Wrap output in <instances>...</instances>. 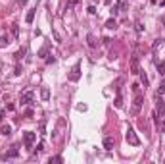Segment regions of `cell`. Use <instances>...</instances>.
<instances>
[{"mask_svg": "<svg viewBox=\"0 0 165 164\" xmlns=\"http://www.w3.org/2000/svg\"><path fill=\"white\" fill-rule=\"evenodd\" d=\"M125 139H127V143L133 145V147H138V145H140V139H138V135H136V131L133 130V127H129V130H127Z\"/></svg>", "mask_w": 165, "mask_h": 164, "instance_id": "obj_1", "label": "cell"}, {"mask_svg": "<svg viewBox=\"0 0 165 164\" xmlns=\"http://www.w3.org/2000/svg\"><path fill=\"white\" fill-rule=\"evenodd\" d=\"M35 141H37V133H33V131H25L23 133V145L27 149H31Z\"/></svg>", "mask_w": 165, "mask_h": 164, "instance_id": "obj_2", "label": "cell"}, {"mask_svg": "<svg viewBox=\"0 0 165 164\" xmlns=\"http://www.w3.org/2000/svg\"><path fill=\"white\" fill-rule=\"evenodd\" d=\"M131 74L136 75V74H140V62H138V50H136L133 54V58H131Z\"/></svg>", "mask_w": 165, "mask_h": 164, "instance_id": "obj_3", "label": "cell"}, {"mask_svg": "<svg viewBox=\"0 0 165 164\" xmlns=\"http://www.w3.org/2000/svg\"><path fill=\"white\" fill-rule=\"evenodd\" d=\"M79 79H81V64H75L69 74V81H79Z\"/></svg>", "mask_w": 165, "mask_h": 164, "instance_id": "obj_4", "label": "cell"}, {"mask_svg": "<svg viewBox=\"0 0 165 164\" xmlns=\"http://www.w3.org/2000/svg\"><path fill=\"white\" fill-rule=\"evenodd\" d=\"M33 98H35V93H33V91H25L23 95H21L19 102H21V104H31V102H33Z\"/></svg>", "mask_w": 165, "mask_h": 164, "instance_id": "obj_5", "label": "cell"}, {"mask_svg": "<svg viewBox=\"0 0 165 164\" xmlns=\"http://www.w3.org/2000/svg\"><path fill=\"white\" fill-rule=\"evenodd\" d=\"M17 156H19L17 147H12L8 153H4V154H2V158H4V160H12V158H17Z\"/></svg>", "mask_w": 165, "mask_h": 164, "instance_id": "obj_6", "label": "cell"}, {"mask_svg": "<svg viewBox=\"0 0 165 164\" xmlns=\"http://www.w3.org/2000/svg\"><path fill=\"white\" fill-rule=\"evenodd\" d=\"M142 102H144V98H142V95H136L134 102H133V114H138V110L142 108Z\"/></svg>", "mask_w": 165, "mask_h": 164, "instance_id": "obj_7", "label": "cell"}, {"mask_svg": "<svg viewBox=\"0 0 165 164\" xmlns=\"http://www.w3.org/2000/svg\"><path fill=\"white\" fill-rule=\"evenodd\" d=\"M156 112H159V116L165 114V104L161 101V97H157V102H156Z\"/></svg>", "mask_w": 165, "mask_h": 164, "instance_id": "obj_8", "label": "cell"}, {"mask_svg": "<svg viewBox=\"0 0 165 164\" xmlns=\"http://www.w3.org/2000/svg\"><path fill=\"white\" fill-rule=\"evenodd\" d=\"M113 143H115V141H113V137H110V135H107V137H104V149H106V151H111V149H113Z\"/></svg>", "mask_w": 165, "mask_h": 164, "instance_id": "obj_9", "label": "cell"}, {"mask_svg": "<svg viewBox=\"0 0 165 164\" xmlns=\"http://www.w3.org/2000/svg\"><path fill=\"white\" fill-rule=\"evenodd\" d=\"M8 45H10V35L8 33H2V35H0V48L8 46Z\"/></svg>", "mask_w": 165, "mask_h": 164, "instance_id": "obj_10", "label": "cell"}, {"mask_svg": "<svg viewBox=\"0 0 165 164\" xmlns=\"http://www.w3.org/2000/svg\"><path fill=\"white\" fill-rule=\"evenodd\" d=\"M0 133H2L4 137L12 135V126H8V124H2V127H0Z\"/></svg>", "mask_w": 165, "mask_h": 164, "instance_id": "obj_11", "label": "cell"}, {"mask_svg": "<svg viewBox=\"0 0 165 164\" xmlns=\"http://www.w3.org/2000/svg\"><path fill=\"white\" fill-rule=\"evenodd\" d=\"M25 52H27V48H25V46H21L19 50H17L16 54H13V58H16V60L19 62V60H21V58H23V56H25Z\"/></svg>", "mask_w": 165, "mask_h": 164, "instance_id": "obj_12", "label": "cell"}, {"mask_svg": "<svg viewBox=\"0 0 165 164\" xmlns=\"http://www.w3.org/2000/svg\"><path fill=\"white\" fill-rule=\"evenodd\" d=\"M35 12H37V8H33V10L27 12V16H25V21H27V23H33V19H35Z\"/></svg>", "mask_w": 165, "mask_h": 164, "instance_id": "obj_13", "label": "cell"}, {"mask_svg": "<svg viewBox=\"0 0 165 164\" xmlns=\"http://www.w3.org/2000/svg\"><path fill=\"white\" fill-rule=\"evenodd\" d=\"M113 104H115V108H121V106H123V97H121L119 91H117V97H115V101H113Z\"/></svg>", "mask_w": 165, "mask_h": 164, "instance_id": "obj_14", "label": "cell"}, {"mask_svg": "<svg viewBox=\"0 0 165 164\" xmlns=\"http://www.w3.org/2000/svg\"><path fill=\"white\" fill-rule=\"evenodd\" d=\"M106 27H107V29H115V27H117L115 18H110V19H107V21H106Z\"/></svg>", "mask_w": 165, "mask_h": 164, "instance_id": "obj_15", "label": "cell"}, {"mask_svg": "<svg viewBox=\"0 0 165 164\" xmlns=\"http://www.w3.org/2000/svg\"><path fill=\"white\" fill-rule=\"evenodd\" d=\"M159 46H161V39H156L154 41V45H152V52L157 56V50H159Z\"/></svg>", "mask_w": 165, "mask_h": 164, "instance_id": "obj_16", "label": "cell"}, {"mask_svg": "<svg viewBox=\"0 0 165 164\" xmlns=\"http://www.w3.org/2000/svg\"><path fill=\"white\" fill-rule=\"evenodd\" d=\"M140 81H142V85H144V89L150 85V81H148V75H146V72H142V70H140Z\"/></svg>", "mask_w": 165, "mask_h": 164, "instance_id": "obj_17", "label": "cell"}, {"mask_svg": "<svg viewBox=\"0 0 165 164\" xmlns=\"http://www.w3.org/2000/svg\"><path fill=\"white\" fill-rule=\"evenodd\" d=\"M40 97H42V101H48V98H50V91H48V87H42Z\"/></svg>", "mask_w": 165, "mask_h": 164, "instance_id": "obj_18", "label": "cell"}, {"mask_svg": "<svg viewBox=\"0 0 165 164\" xmlns=\"http://www.w3.org/2000/svg\"><path fill=\"white\" fill-rule=\"evenodd\" d=\"M156 68H157V74H159V75L165 74V62H157V64H156Z\"/></svg>", "mask_w": 165, "mask_h": 164, "instance_id": "obj_19", "label": "cell"}, {"mask_svg": "<svg viewBox=\"0 0 165 164\" xmlns=\"http://www.w3.org/2000/svg\"><path fill=\"white\" fill-rule=\"evenodd\" d=\"M165 93V77H163V81L159 83V87H157V97H161Z\"/></svg>", "mask_w": 165, "mask_h": 164, "instance_id": "obj_20", "label": "cell"}, {"mask_svg": "<svg viewBox=\"0 0 165 164\" xmlns=\"http://www.w3.org/2000/svg\"><path fill=\"white\" fill-rule=\"evenodd\" d=\"M127 8V0H117V10L121 12V10H125Z\"/></svg>", "mask_w": 165, "mask_h": 164, "instance_id": "obj_21", "label": "cell"}, {"mask_svg": "<svg viewBox=\"0 0 165 164\" xmlns=\"http://www.w3.org/2000/svg\"><path fill=\"white\" fill-rule=\"evenodd\" d=\"M46 54H48V45L40 48V52H39V56H40V58H46Z\"/></svg>", "mask_w": 165, "mask_h": 164, "instance_id": "obj_22", "label": "cell"}, {"mask_svg": "<svg viewBox=\"0 0 165 164\" xmlns=\"http://www.w3.org/2000/svg\"><path fill=\"white\" fill-rule=\"evenodd\" d=\"M87 39H88V46H92V48H94V46H96V41H94V37H92V35H88Z\"/></svg>", "mask_w": 165, "mask_h": 164, "instance_id": "obj_23", "label": "cell"}, {"mask_svg": "<svg viewBox=\"0 0 165 164\" xmlns=\"http://www.w3.org/2000/svg\"><path fill=\"white\" fill-rule=\"evenodd\" d=\"M52 162H63V158L62 156H50V164Z\"/></svg>", "mask_w": 165, "mask_h": 164, "instance_id": "obj_24", "label": "cell"}, {"mask_svg": "<svg viewBox=\"0 0 165 164\" xmlns=\"http://www.w3.org/2000/svg\"><path fill=\"white\" fill-rule=\"evenodd\" d=\"M37 151L40 153V151H44V141H40V143L37 145Z\"/></svg>", "mask_w": 165, "mask_h": 164, "instance_id": "obj_25", "label": "cell"}, {"mask_svg": "<svg viewBox=\"0 0 165 164\" xmlns=\"http://www.w3.org/2000/svg\"><path fill=\"white\" fill-rule=\"evenodd\" d=\"M21 72H23V68H21V66H16V72H13V74H16V75H21Z\"/></svg>", "mask_w": 165, "mask_h": 164, "instance_id": "obj_26", "label": "cell"}, {"mask_svg": "<svg viewBox=\"0 0 165 164\" xmlns=\"http://www.w3.org/2000/svg\"><path fill=\"white\" fill-rule=\"evenodd\" d=\"M12 33H13V37H17V23H13V27H12Z\"/></svg>", "mask_w": 165, "mask_h": 164, "instance_id": "obj_27", "label": "cell"}, {"mask_svg": "<svg viewBox=\"0 0 165 164\" xmlns=\"http://www.w3.org/2000/svg\"><path fill=\"white\" fill-rule=\"evenodd\" d=\"M4 116H6V110H0V124L4 122Z\"/></svg>", "mask_w": 165, "mask_h": 164, "instance_id": "obj_28", "label": "cell"}, {"mask_svg": "<svg viewBox=\"0 0 165 164\" xmlns=\"http://www.w3.org/2000/svg\"><path fill=\"white\" fill-rule=\"evenodd\" d=\"M136 31H138V33H142V31H144V27H142V23H136Z\"/></svg>", "mask_w": 165, "mask_h": 164, "instance_id": "obj_29", "label": "cell"}, {"mask_svg": "<svg viewBox=\"0 0 165 164\" xmlns=\"http://www.w3.org/2000/svg\"><path fill=\"white\" fill-rule=\"evenodd\" d=\"M88 14H92V16L96 14V8H94V6H88Z\"/></svg>", "mask_w": 165, "mask_h": 164, "instance_id": "obj_30", "label": "cell"}, {"mask_svg": "<svg viewBox=\"0 0 165 164\" xmlns=\"http://www.w3.org/2000/svg\"><path fill=\"white\" fill-rule=\"evenodd\" d=\"M25 116H27V118H33V110L29 108V110H27V112H25Z\"/></svg>", "mask_w": 165, "mask_h": 164, "instance_id": "obj_31", "label": "cell"}, {"mask_svg": "<svg viewBox=\"0 0 165 164\" xmlns=\"http://www.w3.org/2000/svg\"><path fill=\"white\" fill-rule=\"evenodd\" d=\"M17 2H19V6H25V4H27V0H17Z\"/></svg>", "mask_w": 165, "mask_h": 164, "instance_id": "obj_32", "label": "cell"}, {"mask_svg": "<svg viewBox=\"0 0 165 164\" xmlns=\"http://www.w3.org/2000/svg\"><path fill=\"white\" fill-rule=\"evenodd\" d=\"M161 131L165 133V120H163V122H161Z\"/></svg>", "mask_w": 165, "mask_h": 164, "instance_id": "obj_33", "label": "cell"}]
</instances>
